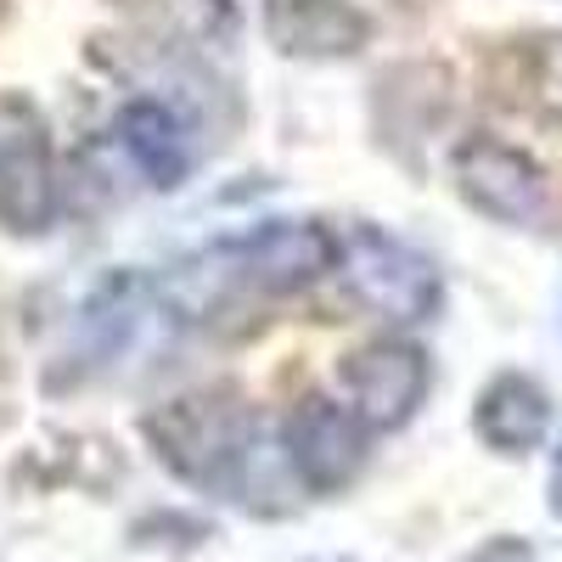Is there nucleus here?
<instances>
[{
	"mask_svg": "<svg viewBox=\"0 0 562 562\" xmlns=\"http://www.w3.org/2000/svg\"><path fill=\"white\" fill-rule=\"evenodd\" d=\"M338 265V237L321 220H270L243 237L192 254L169 276V310L180 321H209L237 299H288Z\"/></svg>",
	"mask_w": 562,
	"mask_h": 562,
	"instance_id": "1",
	"label": "nucleus"
},
{
	"mask_svg": "<svg viewBox=\"0 0 562 562\" xmlns=\"http://www.w3.org/2000/svg\"><path fill=\"white\" fill-rule=\"evenodd\" d=\"M551 506H557V518H562V450L551 461Z\"/></svg>",
	"mask_w": 562,
	"mask_h": 562,
	"instance_id": "13",
	"label": "nucleus"
},
{
	"mask_svg": "<svg viewBox=\"0 0 562 562\" xmlns=\"http://www.w3.org/2000/svg\"><path fill=\"white\" fill-rule=\"evenodd\" d=\"M119 147L124 158L135 164V175H147V186H158V192H169V186H180L186 175H192V135H186V124L153 102L140 97L119 113Z\"/></svg>",
	"mask_w": 562,
	"mask_h": 562,
	"instance_id": "9",
	"label": "nucleus"
},
{
	"mask_svg": "<svg viewBox=\"0 0 562 562\" xmlns=\"http://www.w3.org/2000/svg\"><path fill=\"white\" fill-rule=\"evenodd\" d=\"M288 456L310 490H344L366 461V422L349 405L304 400L288 416Z\"/></svg>",
	"mask_w": 562,
	"mask_h": 562,
	"instance_id": "6",
	"label": "nucleus"
},
{
	"mask_svg": "<svg viewBox=\"0 0 562 562\" xmlns=\"http://www.w3.org/2000/svg\"><path fill=\"white\" fill-rule=\"evenodd\" d=\"M338 281L344 293L383 321H428L439 310V270L428 254H416L411 243L389 237V231H355L349 243H338Z\"/></svg>",
	"mask_w": 562,
	"mask_h": 562,
	"instance_id": "2",
	"label": "nucleus"
},
{
	"mask_svg": "<svg viewBox=\"0 0 562 562\" xmlns=\"http://www.w3.org/2000/svg\"><path fill=\"white\" fill-rule=\"evenodd\" d=\"M344 389H349V411L366 428H400L416 416V405L428 400V355L405 338H383L366 344L349 366H344Z\"/></svg>",
	"mask_w": 562,
	"mask_h": 562,
	"instance_id": "5",
	"label": "nucleus"
},
{
	"mask_svg": "<svg viewBox=\"0 0 562 562\" xmlns=\"http://www.w3.org/2000/svg\"><path fill=\"white\" fill-rule=\"evenodd\" d=\"M473 422H479V439L490 450L524 456L551 434V394L535 378H524V371H501V378L479 394Z\"/></svg>",
	"mask_w": 562,
	"mask_h": 562,
	"instance_id": "10",
	"label": "nucleus"
},
{
	"mask_svg": "<svg viewBox=\"0 0 562 562\" xmlns=\"http://www.w3.org/2000/svg\"><path fill=\"white\" fill-rule=\"evenodd\" d=\"M12 124L0 130V220L18 231H40L52 225L57 209V169H52V147H45V130L12 108Z\"/></svg>",
	"mask_w": 562,
	"mask_h": 562,
	"instance_id": "7",
	"label": "nucleus"
},
{
	"mask_svg": "<svg viewBox=\"0 0 562 562\" xmlns=\"http://www.w3.org/2000/svg\"><path fill=\"white\" fill-rule=\"evenodd\" d=\"M456 192L473 203L484 220H501V225H535L551 203L546 192V169L518 153V147H506V140H490V135H473V140H461L456 158Z\"/></svg>",
	"mask_w": 562,
	"mask_h": 562,
	"instance_id": "4",
	"label": "nucleus"
},
{
	"mask_svg": "<svg viewBox=\"0 0 562 562\" xmlns=\"http://www.w3.org/2000/svg\"><path fill=\"white\" fill-rule=\"evenodd\" d=\"M147 434L164 450V461L192 484H231L254 450V428H248L243 405L225 394L169 400L164 411L147 416Z\"/></svg>",
	"mask_w": 562,
	"mask_h": 562,
	"instance_id": "3",
	"label": "nucleus"
},
{
	"mask_svg": "<svg viewBox=\"0 0 562 562\" xmlns=\"http://www.w3.org/2000/svg\"><path fill=\"white\" fill-rule=\"evenodd\" d=\"M140 304H147V288H140L135 276H108L79 310V355L85 360H108L113 349H124L130 333H135Z\"/></svg>",
	"mask_w": 562,
	"mask_h": 562,
	"instance_id": "11",
	"label": "nucleus"
},
{
	"mask_svg": "<svg viewBox=\"0 0 562 562\" xmlns=\"http://www.w3.org/2000/svg\"><path fill=\"white\" fill-rule=\"evenodd\" d=\"M535 97L551 119H562V40H546L535 52Z\"/></svg>",
	"mask_w": 562,
	"mask_h": 562,
	"instance_id": "12",
	"label": "nucleus"
},
{
	"mask_svg": "<svg viewBox=\"0 0 562 562\" xmlns=\"http://www.w3.org/2000/svg\"><path fill=\"white\" fill-rule=\"evenodd\" d=\"M265 34L276 52L304 57V63H333L355 57L371 23L355 0H265Z\"/></svg>",
	"mask_w": 562,
	"mask_h": 562,
	"instance_id": "8",
	"label": "nucleus"
}]
</instances>
